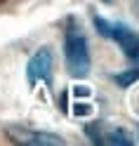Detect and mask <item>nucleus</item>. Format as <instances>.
I'll return each instance as SVG.
<instances>
[{
    "label": "nucleus",
    "instance_id": "3",
    "mask_svg": "<svg viewBox=\"0 0 139 146\" xmlns=\"http://www.w3.org/2000/svg\"><path fill=\"white\" fill-rule=\"evenodd\" d=\"M26 73H29V83L35 85L38 80H50V73H52V52L47 47L38 50L31 57L29 66H26Z\"/></svg>",
    "mask_w": 139,
    "mask_h": 146
},
{
    "label": "nucleus",
    "instance_id": "4",
    "mask_svg": "<svg viewBox=\"0 0 139 146\" xmlns=\"http://www.w3.org/2000/svg\"><path fill=\"white\" fill-rule=\"evenodd\" d=\"M21 144H31V146H59L64 139L59 134H47V132H33L29 137H19Z\"/></svg>",
    "mask_w": 139,
    "mask_h": 146
},
{
    "label": "nucleus",
    "instance_id": "6",
    "mask_svg": "<svg viewBox=\"0 0 139 146\" xmlns=\"http://www.w3.org/2000/svg\"><path fill=\"white\" fill-rule=\"evenodd\" d=\"M137 80H139V68H137V71H125V73H118V76H116V83L123 85V87L137 83Z\"/></svg>",
    "mask_w": 139,
    "mask_h": 146
},
{
    "label": "nucleus",
    "instance_id": "7",
    "mask_svg": "<svg viewBox=\"0 0 139 146\" xmlns=\"http://www.w3.org/2000/svg\"><path fill=\"white\" fill-rule=\"evenodd\" d=\"M94 26H97V31H99L101 35H104V38H108V31H111V24H108L106 19H101V17L97 14V17H94Z\"/></svg>",
    "mask_w": 139,
    "mask_h": 146
},
{
    "label": "nucleus",
    "instance_id": "2",
    "mask_svg": "<svg viewBox=\"0 0 139 146\" xmlns=\"http://www.w3.org/2000/svg\"><path fill=\"white\" fill-rule=\"evenodd\" d=\"M108 38L118 42V47L127 59H139V35L132 29H127L125 24H111Z\"/></svg>",
    "mask_w": 139,
    "mask_h": 146
},
{
    "label": "nucleus",
    "instance_id": "1",
    "mask_svg": "<svg viewBox=\"0 0 139 146\" xmlns=\"http://www.w3.org/2000/svg\"><path fill=\"white\" fill-rule=\"evenodd\" d=\"M64 61H66V71L73 78H85L90 73V47L87 38L82 31L69 26L66 35H64Z\"/></svg>",
    "mask_w": 139,
    "mask_h": 146
},
{
    "label": "nucleus",
    "instance_id": "5",
    "mask_svg": "<svg viewBox=\"0 0 139 146\" xmlns=\"http://www.w3.org/2000/svg\"><path fill=\"white\" fill-rule=\"evenodd\" d=\"M104 144H116V146H130L132 144V139H130V137L123 132V130H113L111 132L106 139H104Z\"/></svg>",
    "mask_w": 139,
    "mask_h": 146
},
{
    "label": "nucleus",
    "instance_id": "9",
    "mask_svg": "<svg viewBox=\"0 0 139 146\" xmlns=\"http://www.w3.org/2000/svg\"><path fill=\"white\" fill-rule=\"evenodd\" d=\"M76 113H80V115H85V113H90V106H82V104H76Z\"/></svg>",
    "mask_w": 139,
    "mask_h": 146
},
{
    "label": "nucleus",
    "instance_id": "10",
    "mask_svg": "<svg viewBox=\"0 0 139 146\" xmlns=\"http://www.w3.org/2000/svg\"><path fill=\"white\" fill-rule=\"evenodd\" d=\"M104 3H111V0H104Z\"/></svg>",
    "mask_w": 139,
    "mask_h": 146
},
{
    "label": "nucleus",
    "instance_id": "8",
    "mask_svg": "<svg viewBox=\"0 0 139 146\" xmlns=\"http://www.w3.org/2000/svg\"><path fill=\"white\" fill-rule=\"evenodd\" d=\"M73 94H76V97H90V87H85V85H76V87H73Z\"/></svg>",
    "mask_w": 139,
    "mask_h": 146
}]
</instances>
